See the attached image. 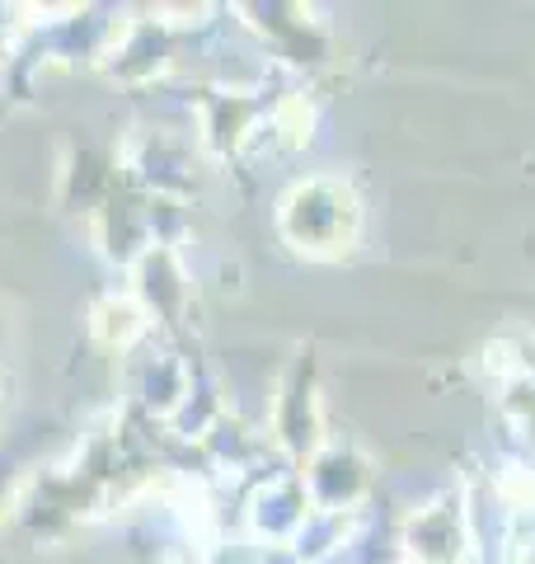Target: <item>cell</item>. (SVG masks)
<instances>
[{
    "label": "cell",
    "instance_id": "2",
    "mask_svg": "<svg viewBox=\"0 0 535 564\" xmlns=\"http://www.w3.org/2000/svg\"><path fill=\"white\" fill-rule=\"evenodd\" d=\"M128 273H132L128 292L141 302V311L151 315V325L174 329L178 321H184V311L193 306V273L184 269L178 250H160V245H151Z\"/></svg>",
    "mask_w": 535,
    "mask_h": 564
},
{
    "label": "cell",
    "instance_id": "3",
    "mask_svg": "<svg viewBox=\"0 0 535 564\" xmlns=\"http://www.w3.org/2000/svg\"><path fill=\"white\" fill-rule=\"evenodd\" d=\"M188 386H193V367L178 358V352H170V348H151L146 358L137 362L132 395H137V404H141V410H146L151 419L170 423V419L178 414V404H184Z\"/></svg>",
    "mask_w": 535,
    "mask_h": 564
},
{
    "label": "cell",
    "instance_id": "4",
    "mask_svg": "<svg viewBox=\"0 0 535 564\" xmlns=\"http://www.w3.org/2000/svg\"><path fill=\"white\" fill-rule=\"evenodd\" d=\"M151 315L141 311V302L132 292H103L95 306H89V339L109 352H137L151 339Z\"/></svg>",
    "mask_w": 535,
    "mask_h": 564
},
{
    "label": "cell",
    "instance_id": "1",
    "mask_svg": "<svg viewBox=\"0 0 535 564\" xmlns=\"http://www.w3.org/2000/svg\"><path fill=\"white\" fill-rule=\"evenodd\" d=\"M357 226H362V203L348 180L338 174H310L287 188V198L277 203V231L282 240L301 254L329 259L343 254L357 240Z\"/></svg>",
    "mask_w": 535,
    "mask_h": 564
}]
</instances>
